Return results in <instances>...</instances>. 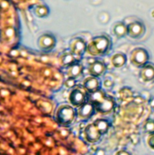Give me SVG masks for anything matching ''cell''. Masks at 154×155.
Here are the masks:
<instances>
[{
  "instance_id": "9c48e42d",
  "label": "cell",
  "mask_w": 154,
  "mask_h": 155,
  "mask_svg": "<svg viewBox=\"0 0 154 155\" xmlns=\"http://www.w3.org/2000/svg\"><path fill=\"white\" fill-rule=\"evenodd\" d=\"M95 108L94 104L89 100L87 103L78 108L77 114L82 120H87L90 119L95 113Z\"/></svg>"
},
{
  "instance_id": "5b68a950",
  "label": "cell",
  "mask_w": 154,
  "mask_h": 155,
  "mask_svg": "<svg viewBox=\"0 0 154 155\" xmlns=\"http://www.w3.org/2000/svg\"><path fill=\"white\" fill-rule=\"evenodd\" d=\"M56 44V38L51 33H44L38 39V46L40 50L44 52H50L55 48Z\"/></svg>"
},
{
  "instance_id": "3957f363",
  "label": "cell",
  "mask_w": 154,
  "mask_h": 155,
  "mask_svg": "<svg viewBox=\"0 0 154 155\" xmlns=\"http://www.w3.org/2000/svg\"><path fill=\"white\" fill-rule=\"evenodd\" d=\"M77 112L71 105H61L56 112V118L58 123L63 126H69L75 120Z\"/></svg>"
},
{
  "instance_id": "5bb4252c",
  "label": "cell",
  "mask_w": 154,
  "mask_h": 155,
  "mask_svg": "<svg viewBox=\"0 0 154 155\" xmlns=\"http://www.w3.org/2000/svg\"><path fill=\"white\" fill-rule=\"evenodd\" d=\"M113 33L117 38H122L127 35V25L123 22H117L113 25Z\"/></svg>"
},
{
  "instance_id": "8992f818",
  "label": "cell",
  "mask_w": 154,
  "mask_h": 155,
  "mask_svg": "<svg viewBox=\"0 0 154 155\" xmlns=\"http://www.w3.org/2000/svg\"><path fill=\"white\" fill-rule=\"evenodd\" d=\"M90 100V94L80 89H75L69 95V102L73 106L79 108Z\"/></svg>"
},
{
  "instance_id": "4fadbf2b",
  "label": "cell",
  "mask_w": 154,
  "mask_h": 155,
  "mask_svg": "<svg viewBox=\"0 0 154 155\" xmlns=\"http://www.w3.org/2000/svg\"><path fill=\"white\" fill-rule=\"evenodd\" d=\"M140 77L144 81L149 82L154 79V66L151 64H146L140 71Z\"/></svg>"
},
{
  "instance_id": "277c9868",
  "label": "cell",
  "mask_w": 154,
  "mask_h": 155,
  "mask_svg": "<svg viewBox=\"0 0 154 155\" xmlns=\"http://www.w3.org/2000/svg\"><path fill=\"white\" fill-rule=\"evenodd\" d=\"M148 53L142 48H135L130 54V62L133 66L142 68L148 61Z\"/></svg>"
},
{
  "instance_id": "603a6c76",
  "label": "cell",
  "mask_w": 154,
  "mask_h": 155,
  "mask_svg": "<svg viewBox=\"0 0 154 155\" xmlns=\"http://www.w3.org/2000/svg\"><path fill=\"white\" fill-rule=\"evenodd\" d=\"M117 154H129L127 151H120L117 152Z\"/></svg>"
},
{
  "instance_id": "6da1fadb",
  "label": "cell",
  "mask_w": 154,
  "mask_h": 155,
  "mask_svg": "<svg viewBox=\"0 0 154 155\" xmlns=\"http://www.w3.org/2000/svg\"><path fill=\"white\" fill-rule=\"evenodd\" d=\"M112 46L111 38L109 35H101L92 38L87 45V52L92 56H103L108 53Z\"/></svg>"
},
{
  "instance_id": "e0dca14e",
  "label": "cell",
  "mask_w": 154,
  "mask_h": 155,
  "mask_svg": "<svg viewBox=\"0 0 154 155\" xmlns=\"http://www.w3.org/2000/svg\"><path fill=\"white\" fill-rule=\"evenodd\" d=\"M60 61L62 65L65 67H68L72 66L73 64L76 63L77 62H78L77 60L76 57L73 54H72L71 52L66 53V54H64L60 58Z\"/></svg>"
},
{
  "instance_id": "52a82bcc",
  "label": "cell",
  "mask_w": 154,
  "mask_h": 155,
  "mask_svg": "<svg viewBox=\"0 0 154 155\" xmlns=\"http://www.w3.org/2000/svg\"><path fill=\"white\" fill-rule=\"evenodd\" d=\"M145 33V27L141 21H135L127 25V35L133 39H139Z\"/></svg>"
},
{
  "instance_id": "7402d4cb",
  "label": "cell",
  "mask_w": 154,
  "mask_h": 155,
  "mask_svg": "<svg viewBox=\"0 0 154 155\" xmlns=\"http://www.w3.org/2000/svg\"><path fill=\"white\" fill-rule=\"evenodd\" d=\"M148 144L152 148L154 149V134H152L148 139Z\"/></svg>"
},
{
  "instance_id": "7a4b0ae2",
  "label": "cell",
  "mask_w": 154,
  "mask_h": 155,
  "mask_svg": "<svg viewBox=\"0 0 154 155\" xmlns=\"http://www.w3.org/2000/svg\"><path fill=\"white\" fill-rule=\"evenodd\" d=\"M90 101L94 104L95 110L102 114L111 112L114 108L115 103L113 98L106 95L101 90L90 94Z\"/></svg>"
},
{
  "instance_id": "30bf717a",
  "label": "cell",
  "mask_w": 154,
  "mask_h": 155,
  "mask_svg": "<svg viewBox=\"0 0 154 155\" xmlns=\"http://www.w3.org/2000/svg\"><path fill=\"white\" fill-rule=\"evenodd\" d=\"M101 83L98 77L90 76L85 79L84 82V87L88 94H91L101 90Z\"/></svg>"
},
{
  "instance_id": "44dd1931",
  "label": "cell",
  "mask_w": 154,
  "mask_h": 155,
  "mask_svg": "<svg viewBox=\"0 0 154 155\" xmlns=\"http://www.w3.org/2000/svg\"><path fill=\"white\" fill-rule=\"evenodd\" d=\"M153 122H152L151 120H148V121L146 122V124H144V130H147L148 132H153L154 130Z\"/></svg>"
},
{
  "instance_id": "8fae6325",
  "label": "cell",
  "mask_w": 154,
  "mask_h": 155,
  "mask_svg": "<svg viewBox=\"0 0 154 155\" xmlns=\"http://www.w3.org/2000/svg\"><path fill=\"white\" fill-rule=\"evenodd\" d=\"M84 135L87 141L90 143H96L101 139L102 135L99 133L93 124H89L84 130Z\"/></svg>"
},
{
  "instance_id": "ffe728a7",
  "label": "cell",
  "mask_w": 154,
  "mask_h": 155,
  "mask_svg": "<svg viewBox=\"0 0 154 155\" xmlns=\"http://www.w3.org/2000/svg\"><path fill=\"white\" fill-rule=\"evenodd\" d=\"M75 84H76V82H75V78H69V79L66 81L65 84H66V86L68 88H72L75 86Z\"/></svg>"
},
{
  "instance_id": "9a60e30c",
  "label": "cell",
  "mask_w": 154,
  "mask_h": 155,
  "mask_svg": "<svg viewBox=\"0 0 154 155\" xmlns=\"http://www.w3.org/2000/svg\"><path fill=\"white\" fill-rule=\"evenodd\" d=\"M111 61L115 68H121L126 65L127 58H126V56L123 53H117L112 56Z\"/></svg>"
},
{
  "instance_id": "2e32d148",
  "label": "cell",
  "mask_w": 154,
  "mask_h": 155,
  "mask_svg": "<svg viewBox=\"0 0 154 155\" xmlns=\"http://www.w3.org/2000/svg\"><path fill=\"white\" fill-rule=\"evenodd\" d=\"M94 125L101 135H104L108 132L111 124L110 122L106 119H97L93 122Z\"/></svg>"
},
{
  "instance_id": "ba28073f",
  "label": "cell",
  "mask_w": 154,
  "mask_h": 155,
  "mask_svg": "<svg viewBox=\"0 0 154 155\" xmlns=\"http://www.w3.org/2000/svg\"><path fill=\"white\" fill-rule=\"evenodd\" d=\"M87 45L81 38H75L70 41L69 50L75 57H81L87 51Z\"/></svg>"
},
{
  "instance_id": "ac0fdd59",
  "label": "cell",
  "mask_w": 154,
  "mask_h": 155,
  "mask_svg": "<svg viewBox=\"0 0 154 155\" xmlns=\"http://www.w3.org/2000/svg\"><path fill=\"white\" fill-rule=\"evenodd\" d=\"M82 66L78 62H77L76 63L73 64L72 66H69V69H68V75H69V78H76L77 77H78L82 73Z\"/></svg>"
},
{
  "instance_id": "7c38bea8",
  "label": "cell",
  "mask_w": 154,
  "mask_h": 155,
  "mask_svg": "<svg viewBox=\"0 0 154 155\" xmlns=\"http://www.w3.org/2000/svg\"><path fill=\"white\" fill-rule=\"evenodd\" d=\"M88 71L89 73L92 76L100 77L102 76L106 72L107 66H106V65L103 62L96 60V61L92 62V63L89 65Z\"/></svg>"
},
{
  "instance_id": "d6986e66",
  "label": "cell",
  "mask_w": 154,
  "mask_h": 155,
  "mask_svg": "<svg viewBox=\"0 0 154 155\" xmlns=\"http://www.w3.org/2000/svg\"><path fill=\"white\" fill-rule=\"evenodd\" d=\"M35 13L39 18H44V17H47L48 15V10L47 9V8L40 6V7L36 8Z\"/></svg>"
}]
</instances>
